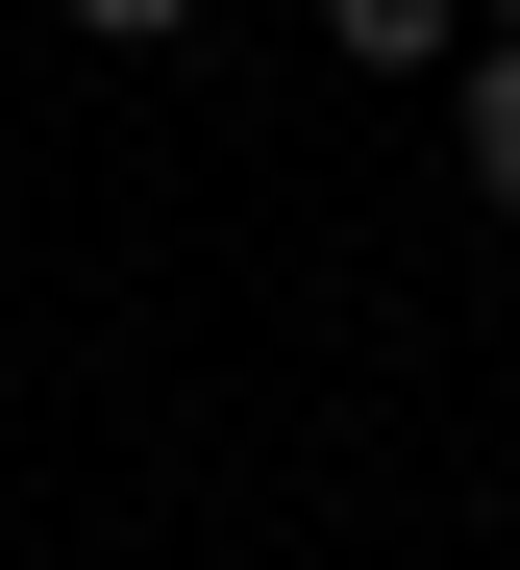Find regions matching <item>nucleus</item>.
I'll list each match as a JSON object with an SVG mask.
<instances>
[{"label": "nucleus", "mask_w": 520, "mask_h": 570, "mask_svg": "<svg viewBox=\"0 0 520 570\" xmlns=\"http://www.w3.org/2000/svg\"><path fill=\"white\" fill-rule=\"evenodd\" d=\"M496 26H520V0H496Z\"/></svg>", "instance_id": "4"}, {"label": "nucleus", "mask_w": 520, "mask_h": 570, "mask_svg": "<svg viewBox=\"0 0 520 570\" xmlns=\"http://www.w3.org/2000/svg\"><path fill=\"white\" fill-rule=\"evenodd\" d=\"M75 26H99V50H174V26H198V0H75Z\"/></svg>", "instance_id": "3"}, {"label": "nucleus", "mask_w": 520, "mask_h": 570, "mask_svg": "<svg viewBox=\"0 0 520 570\" xmlns=\"http://www.w3.org/2000/svg\"><path fill=\"white\" fill-rule=\"evenodd\" d=\"M471 199H520V26L471 50Z\"/></svg>", "instance_id": "2"}, {"label": "nucleus", "mask_w": 520, "mask_h": 570, "mask_svg": "<svg viewBox=\"0 0 520 570\" xmlns=\"http://www.w3.org/2000/svg\"><path fill=\"white\" fill-rule=\"evenodd\" d=\"M471 26H496V0H323V50H347V75H447Z\"/></svg>", "instance_id": "1"}]
</instances>
